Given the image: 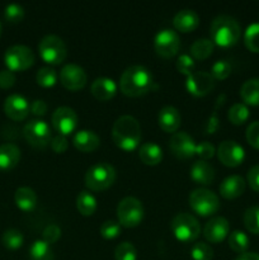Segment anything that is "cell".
<instances>
[{"instance_id": "obj_4", "label": "cell", "mask_w": 259, "mask_h": 260, "mask_svg": "<svg viewBox=\"0 0 259 260\" xmlns=\"http://www.w3.org/2000/svg\"><path fill=\"white\" fill-rule=\"evenodd\" d=\"M116 180V170L108 162H98L88 169L85 174V185L91 190H106Z\"/></svg>"}, {"instance_id": "obj_46", "label": "cell", "mask_w": 259, "mask_h": 260, "mask_svg": "<svg viewBox=\"0 0 259 260\" xmlns=\"http://www.w3.org/2000/svg\"><path fill=\"white\" fill-rule=\"evenodd\" d=\"M216 154L215 146L208 141H202L196 146V155L201 157V160H208Z\"/></svg>"}, {"instance_id": "obj_40", "label": "cell", "mask_w": 259, "mask_h": 260, "mask_svg": "<svg viewBox=\"0 0 259 260\" xmlns=\"http://www.w3.org/2000/svg\"><path fill=\"white\" fill-rule=\"evenodd\" d=\"M190 255L193 260H212L213 258V250L208 244L203 243H196L190 249Z\"/></svg>"}, {"instance_id": "obj_52", "label": "cell", "mask_w": 259, "mask_h": 260, "mask_svg": "<svg viewBox=\"0 0 259 260\" xmlns=\"http://www.w3.org/2000/svg\"><path fill=\"white\" fill-rule=\"evenodd\" d=\"M235 260H259V254L258 253H243L238 256Z\"/></svg>"}, {"instance_id": "obj_5", "label": "cell", "mask_w": 259, "mask_h": 260, "mask_svg": "<svg viewBox=\"0 0 259 260\" xmlns=\"http://www.w3.org/2000/svg\"><path fill=\"white\" fill-rule=\"evenodd\" d=\"M170 229L177 240L182 243H192L201 234V226L197 218L187 212L175 215L170 222Z\"/></svg>"}, {"instance_id": "obj_34", "label": "cell", "mask_w": 259, "mask_h": 260, "mask_svg": "<svg viewBox=\"0 0 259 260\" xmlns=\"http://www.w3.org/2000/svg\"><path fill=\"white\" fill-rule=\"evenodd\" d=\"M244 43L251 52H259V23H253L244 33Z\"/></svg>"}, {"instance_id": "obj_43", "label": "cell", "mask_w": 259, "mask_h": 260, "mask_svg": "<svg viewBox=\"0 0 259 260\" xmlns=\"http://www.w3.org/2000/svg\"><path fill=\"white\" fill-rule=\"evenodd\" d=\"M4 18L10 23H19L24 18V9L19 4H9L4 9Z\"/></svg>"}, {"instance_id": "obj_32", "label": "cell", "mask_w": 259, "mask_h": 260, "mask_svg": "<svg viewBox=\"0 0 259 260\" xmlns=\"http://www.w3.org/2000/svg\"><path fill=\"white\" fill-rule=\"evenodd\" d=\"M229 246L238 254L246 253L249 248V238L243 231L235 230L229 235Z\"/></svg>"}, {"instance_id": "obj_6", "label": "cell", "mask_w": 259, "mask_h": 260, "mask_svg": "<svg viewBox=\"0 0 259 260\" xmlns=\"http://www.w3.org/2000/svg\"><path fill=\"white\" fill-rule=\"evenodd\" d=\"M189 206L197 215L208 217L220 210V200L212 190L198 188L189 194Z\"/></svg>"}, {"instance_id": "obj_8", "label": "cell", "mask_w": 259, "mask_h": 260, "mask_svg": "<svg viewBox=\"0 0 259 260\" xmlns=\"http://www.w3.org/2000/svg\"><path fill=\"white\" fill-rule=\"evenodd\" d=\"M119 225L124 228H136L144 218V207L142 203L135 197H126L118 203L117 207Z\"/></svg>"}, {"instance_id": "obj_20", "label": "cell", "mask_w": 259, "mask_h": 260, "mask_svg": "<svg viewBox=\"0 0 259 260\" xmlns=\"http://www.w3.org/2000/svg\"><path fill=\"white\" fill-rule=\"evenodd\" d=\"M220 194L226 200H235L245 190V180L240 175H230L225 178L218 187Z\"/></svg>"}, {"instance_id": "obj_21", "label": "cell", "mask_w": 259, "mask_h": 260, "mask_svg": "<svg viewBox=\"0 0 259 260\" xmlns=\"http://www.w3.org/2000/svg\"><path fill=\"white\" fill-rule=\"evenodd\" d=\"M74 146L81 152H93L101 145V139L98 135L90 129H81L75 134L73 139Z\"/></svg>"}, {"instance_id": "obj_39", "label": "cell", "mask_w": 259, "mask_h": 260, "mask_svg": "<svg viewBox=\"0 0 259 260\" xmlns=\"http://www.w3.org/2000/svg\"><path fill=\"white\" fill-rule=\"evenodd\" d=\"M231 71H233V66L228 60H218L212 65L210 74L215 80H225L226 78H229Z\"/></svg>"}, {"instance_id": "obj_47", "label": "cell", "mask_w": 259, "mask_h": 260, "mask_svg": "<svg viewBox=\"0 0 259 260\" xmlns=\"http://www.w3.org/2000/svg\"><path fill=\"white\" fill-rule=\"evenodd\" d=\"M43 241L47 244H55L58 239L61 238V229L57 225H48L47 228L43 230Z\"/></svg>"}, {"instance_id": "obj_35", "label": "cell", "mask_w": 259, "mask_h": 260, "mask_svg": "<svg viewBox=\"0 0 259 260\" xmlns=\"http://www.w3.org/2000/svg\"><path fill=\"white\" fill-rule=\"evenodd\" d=\"M228 118L233 124L240 126V124H243L244 122H246V119L249 118L248 107L244 103L234 104V106L229 109Z\"/></svg>"}, {"instance_id": "obj_36", "label": "cell", "mask_w": 259, "mask_h": 260, "mask_svg": "<svg viewBox=\"0 0 259 260\" xmlns=\"http://www.w3.org/2000/svg\"><path fill=\"white\" fill-rule=\"evenodd\" d=\"M244 225L251 234L259 235V206H253L245 211Z\"/></svg>"}, {"instance_id": "obj_42", "label": "cell", "mask_w": 259, "mask_h": 260, "mask_svg": "<svg viewBox=\"0 0 259 260\" xmlns=\"http://www.w3.org/2000/svg\"><path fill=\"white\" fill-rule=\"evenodd\" d=\"M101 235L107 240H113L121 235V225L113 220H107L101 226Z\"/></svg>"}, {"instance_id": "obj_50", "label": "cell", "mask_w": 259, "mask_h": 260, "mask_svg": "<svg viewBox=\"0 0 259 260\" xmlns=\"http://www.w3.org/2000/svg\"><path fill=\"white\" fill-rule=\"evenodd\" d=\"M47 108L48 107L45 101H42V99H36L29 106V112H32V114H35V116L41 117L45 116L46 112H47Z\"/></svg>"}, {"instance_id": "obj_13", "label": "cell", "mask_w": 259, "mask_h": 260, "mask_svg": "<svg viewBox=\"0 0 259 260\" xmlns=\"http://www.w3.org/2000/svg\"><path fill=\"white\" fill-rule=\"evenodd\" d=\"M216 80L210 73L206 71H195L185 81V88L188 93L195 96H205L213 90Z\"/></svg>"}, {"instance_id": "obj_16", "label": "cell", "mask_w": 259, "mask_h": 260, "mask_svg": "<svg viewBox=\"0 0 259 260\" xmlns=\"http://www.w3.org/2000/svg\"><path fill=\"white\" fill-rule=\"evenodd\" d=\"M195 140L185 132H175L170 137L169 149L175 157L180 160H188L196 155Z\"/></svg>"}, {"instance_id": "obj_15", "label": "cell", "mask_w": 259, "mask_h": 260, "mask_svg": "<svg viewBox=\"0 0 259 260\" xmlns=\"http://www.w3.org/2000/svg\"><path fill=\"white\" fill-rule=\"evenodd\" d=\"M78 114L75 113L74 109L69 108V107H60L53 112L52 124L56 131L58 132V135L66 136V135L73 134L78 127Z\"/></svg>"}, {"instance_id": "obj_23", "label": "cell", "mask_w": 259, "mask_h": 260, "mask_svg": "<svg viewBox=\"0 0 259 260\" xmlns=\"http://www.w3.org/2000/svg\"><path fill=\"white\" fill-rule=\"evenodd\" d=\"M200 24V18L197 13L192 9H183L175 14L173 19V25L177 30L182 33L193 32Z\"/></svg>"}, {"instance_id": "obj_7", "label": "cell", "mask_w": 259, "mask_h": 260, "mask_svg": "<svg viewBox=\"0 0 259 260\" xmlns=\"http://www.w3.org/2000/svg\"><path fill=\"white\" fill-rule=\"evenodd\" d=\"M41 58L50 65H58L63 62L68 56V48L65 42L57 36H46L38 45Z\"/></svg>"}, {"instance_id": "obj_37", "label": "cell", "mask_w": 259, "mask_h": 260, "mask_svg": "<svg viewBox=\"0 0 259 260\" xmlns=\"http://www.w3.org/2000/svg\"><path fill=\"white\" fill-rule=\"evenodd\" d=\"M36 80L43 88H51L57 81V73L52 68H42L38 70L36 75Z\"/></svg>"}, {"instance_id": "obj_29", "label": "cell", "mask_w": 259, "mask_h": 260, "mask_svg": "<svg viewBox=\"0 0 259 260\" xmlns=\"http://www.w3.org/2000/svg\"><path fill=\"white\" fill-rule=\"evenodd\" d=\"M213 47H215V43L212 41L208 38H200L190 46V55L196 60H206L212 55Z\"/></svg>"}, {"instance_id": "obj_2", "label": "cell", "mask_w": 259, "mask_h": 260, "mask_svg": "<svg viewBox=\"0 0 259 260\" xmlns=\"http://www.w3.org/2000/svg\"><path fill=\"white\" fill-rule=\"evenodd\" d=\"M152 75L146 68L134 65L127 68L121 75L119 89L122 93L131 98H137L151 90Z\"/></svg>"}, {"instance_id": "obj_27", "label": "cell", "mask_w": 259, "mask_h": 260, "mask_svg": "<svg viewBox=\"0 0 259 260\" xmlns=\"http://www.w3.org/2000/svg\"><path fill=\"white\" fill-rule=\"evenodd\" d=\"M14 201L19 210L24 211V212H30L37 206V194L30 188L20 187L15 190Z\"/></svg>"}, {"instance_id": "obj_26", "label": "cell", "mask_w": 259, "mask_h": 260, "mask_svg": "<svg viewBox=\"0 0 259 260\" xmlns=\"http://www.w3.org/2000/svg\"><path fill=\"white\" fill-rule=\"evenodd\" d=\"M139 157L145 165L154 167L161 162L163 160V150L159 145L155 142H145L140 146Z\"/></svg>"}, {"instance_id": "obj_44", "label": "cell", "mask_w": 259, "mask_h": 260, "mask_svg": "<svg viewBox=\"0 0 259 260\" xmlns=\"http://www.w3.org/2000/svg\"><path fill=\"white\" fill-rule=\"evenodd\" d=\"M195 60L189 55H180L177 60V70L188 78L195 73Z\"/></svg>"}, {"instance_id": "obj_28", "label": "cell", "mask_w": 259, "mask_h": 260, "mask_svg": "<svg viewBox=\"0 0 259 260\" xmlns=\"http://www.w3.org/2000/svg\"><path fill=\"white\" fill-rule=\"evenodd\" d=\"M241 99L249 106H259V78L246 80L240 89Z\"/></svg>"}, {"instance_id": "obj_49", "label": "cell", "mask_w": 259, "mask_h": 260, "mask_svg": "<svg viewBox=\"0 0 259 260\" xmlns=\"http://www.w3.org/2000/svg\"><path fill=\"white\" fill-rule=\"evenodd\" d=\"M15 84V75L13 71L5 70L0 71V88L2 89H9Z\"/></svg>"}, {"instance_id": "obj_14", "label": "cell", "mask_w": 259, "mask_h": 260, "mask_svg": "<svg viewBox=\"0 0 259 260\" xmlns=\"http://www.w3.org/2000/svg\"><path fill=\"white\" fill-rule=\"evenodd\" d=\"M60 81L66 89L76 91L83 89L86 85L88 76L83 68L75 63H68L60 71Z\"/></svg>"}, {"instance_id": "obj_22", "label": "cell", "mask_w": 259, "mask_h": 260, "mask_svg": "<svg viewBox=\"0 0 259 260\" xmlns=\"http://www.w3.org/2000/svg\"><path fill=\"white\" fill-rule=\"evenodd\" d=\"M189 175L193 182L197 184L208 185L215 179V169L205 160H198V161L193 162V165L190 167Z\"/></svg>"}, {"instance_id": "obj_33", "label": "cell", "mask_w": 259, "mask_h": 260, "mask_svg": "<svg viewBox=\"0 0 259 260\" xmlns=\"http://www.w3.org/2000/svg\"><path fill=\"white\" fill-rule=\"evenodd\" d=\"M23 234L20 233L17 229H8L7 231H4L2 236V243L9 250H17L20 246L23 245Z\"/></svg>"}, {"instance_id": "obj_30", "label": "cell", "mask_w": 259, "mask_h": 260, "mask_svg": "<svg viewBox=\"0 0 259 260\" xmlns=\"http://www.w3.org/2000/svg\"><path fill=\"white\" fill-rule=\"evenodd\" d=\"M76 207L83 216H91L96 210L95 197L88 190H83L76 198Z\"/></svg>"}, {"instance_id": "obj_9", "label": "cell", "mask_w": 259, "mask_h": 260, "mask_svg": "<svg viewBox=\"0 0 259 260\" xmlns=\"http://www.w3.org/2000/svg\"><path fill=\"white\" fill-rule=\"evenodd\" d=\"M4 62L8 70L13 71V73L14 71H24L35 63V53L27 46H12L5 51Z\"/></svg>"}, {"instance_id": "obj_19", "label": "cell", "mask_w": 259, "mask_h": 260, "mask_svg": "<svg viewBox=\"0 0 259 260\" xmlns=\"http://www.w3.org/2000/svg\"><path fill=\"white\" fill-rule=\"evenodd\" d=\"M157 122H159L160 128L168 134H175L182 123V116L179 111L172 106H167L159 112L157 116Z\"/></svg>"}, {"instance_id": "obj_11", "label": "cell", "mask_w": 259, "mask_h": 260, "mask_svg": "<svg viewBox=\"0 0 259 260\" xmlns=\"http://www.w3.org/2000/svg\"><path fill=\"white\" fill-rule=\"evenodd\" d=\"M154 47L157 55L163 58L174 57L180 47V38L175 30L163 29L155 36Z\"/></svg>"}, {"instance_id": "obj_3", "label": "cell", "mask_w": 259, "mask_h": 260, "mask_svg": "<svg viewBox=\"0 0 259 260\" xmlns=\"http://www.w3.org/2000/svg\"><path fill=\"white\" fill-rule=\"evenodd\" d=\"M211 41L220 47L236 45L241 36L239 23L229 15H218L212 20L210 29Z\"/></svg>"}, {"instance_id": "obj_41", "label": "cell", "mask_w": 259, "mask_h": 260, "mask_svg": "<svg viewBox=\"0 0 259 260\" xmlns=\"http://www.w3.org/2000/svg\"><path fill=\"white\" fill-rule=\"evenodd\" d=\"M116 260H137V251L131 243H121L114 251Z\"/></svg>"}, {"instance_id": "obj_53", "label": "cell", "mask_w": 259, "mask_h": 260, "mask_svg": "<svg viewBox=\"0 0 259 260\" xmlns=\"http://www.w3.org/2000/svg\"><path fill=\"white\" fill-rule=\"evenodd\" d=\"M0 36H2V23H0Z\"/></svg>"}, {"instance_id": "obj_18", "label": "cell", "mask_w": 259, "mask_h": 260, "mask_svg": "<svg viewBox=\"0 0 259 260\" xmlns=\"http://www.w3.org/2000/svg\"><path fill=\"white\" fill-rule=\"evenodd\" d=\"M4 112L12 121H23L29 113V103L20 94H12L5 99Z\"/></svg>"}, {"instance_id": "obj_1", "label": "cell", "mask_w": 259, "mask_h": 260, "mask_svg": "<svg viewBox=\"0 0 259 260\" xmlns=\"http://www.w3.org/2000/svg\"><path fill=\"white\" fill-rule=\"evenodd\" d=\"M114 145L123 151H134L141 141V127L132 116H121L114 122L112 128Z\"/></svg>"}, {"instance_id": "obj_45", "label": "cell", "mask_w": 259, "mask_h": 260, "mask_svg": "<svg viewBox=\"0 0 259 260\" xmlns=\"http://www.w3.org/2000/svg\"><path fill=\"white\" fill-rule=\"evenodd\" d=\"M245 136L249 145L253 146L254 149L259 150V121L251 122L249 124L248 128H246Z\"/></svg>"}, {"instance_id": "obj_17", "label": "cell", "mask_w": 259, "mask_h": 260, "mask_svg": "<svg viewBox=\"0 0 259 260\" xmlns=\"http://www.w3.org/2000/svg\"><path fill=\"white\" fill-rule=\"evenodd\" d=\"M230 234V223L225 217H213L208 221L203 229V236L212 244H218L225 240Z\"/></svg>"}, {"instance_id": "obj_51", "label": "cell", "mask_w": 259, "mask_h": 260, "mask_svg": "<svg viewBox=\"0 0 259 260\" xmlns=\"http://www.w3.org/2000/svg\"><path fill=\"white\" fill-rule=\"evenodd\" d=\"M248 183L251 189L259 193V165H255V167L249 170Z\"/></svg>"}, {"instance_id": "obj_48", "label": "cell", "mask_w": 259, "mask_h": 260, "mask_svg": "<svg viewBox=\"0 0 259 260\" xmlns=\"http://www.w3.org/2000/svg\"><path fill=\"white\" fill-rule=\"evenodd\" d=\"M50 144L51 149H52L56 154H63L69 147L68 139H66L65 136H62V135H57V136L52 137Z\"/></svg>"}, {"instance_id": "obj_38", "label": "cell", "mask_w": 259, "mask_h": 260, "mask_svg": "<svg viewBox=\"0 0 259 260\" xmlns=\"http://www.w3.org/2000/svg\"><path fill=\"white\" fill-rule=\"evenodd\" d=\"M225 98H226V96L222 94V95L218 96L217 101H216V106H215V108H213L212 114H211L210 118H208V121H207V123H206L205 134H207V135L215 134V132L218 129V127H220V119H218V109L222 107Z\"/></svg>"}, {"instance_id": "obj_31", "label": "cell", "mask_w": 259, "mask_h": 260, "mask_svg": "<svg viewBox=\"0 0 259 260\" xmlns=\"http://www.w3.org/2000/svg\"><path fill=\"white\" fill-rule=\"evenodd\" d=\"M30 260H53V253L50 244L43 240H36L29 249Z\"/></svg>"}, {"instance_id": "obj_25", "label": "cell", "mask_w": 259, "mask_h": 260, "mask_svg": "<svg viewBox=\"0 0 259 260\" xmlns=\"http://www.w3.org/2000/svg\"><path fill=\"white\" fill-rule=\"evenodd\" d=\"M20 160V150L14 144H3L0 145V170L7 172L12 170L18 165Z\"/></svg>"}, {"instance_id": "obj_24", "label": "cell", "mask_w": 259, "mask_h": 260, "mask_svg": "<svg viewBox=\"0 0 259 260\" xmlns=\"http://www.w3.org/2000/svg\"><path fill=\"white\" fill-rule=\"evenodd\" d=\"M91 94L101 102H107L113 98L117 93V84L109 78H98L91 84Z\"/></svg>"}, {"instance_id": "obj_10", "label": "cell", "mask_w": 259, "mask_h": 260, "mask_svg": "<svg viewBox=\"0 0 259 260\" xmlns=\"http://www.w3.org/2000/svg\"><path fill=\"white\" fill-rule=\"evenodd\" d=\"M23 136L30 146L37 147V149L46 147L52 140L50 127L42 119H32L25 123L23 128Z\"/></svg>"}, {"instance_id": "obj_12", "label": "cell", "mask_w": 259, "mask_h": 260, "mask_svg": "<svg viewBox=\"0 0 259 260\" xmlns=\"http://www.w3.org/2000/svg\"><path fill=\"white\" fill-rule=\"evenodd\" d=\"M216 154H217L218 160L229 168L239 167L245 159V151L243 146L233 140H225L221 142L216 150Z\"/></svg>"}]
</instances>
